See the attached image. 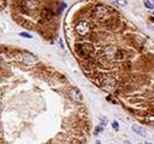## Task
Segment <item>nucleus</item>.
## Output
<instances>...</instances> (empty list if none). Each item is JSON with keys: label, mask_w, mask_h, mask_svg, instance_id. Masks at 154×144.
Segmentation results:
<instances>
[{"label": "nucleus", "mask_w": 154, "mask_h": 144, "mask_svg": "<svg viewBox=\"0 0 154 144\" xmlns=\"http://www.w3.org/2000/svg\"><path fill=\"white\" fill-rule=\"evenodd\" d=\"M20 35L24 36V38H27V39H32V35L30 34H28V33H20Z\"/></svg>", "instance_id": "7"}, {"label": "nucleus", "mask_w": 154, "mask_h": 144, "mask_svg": "<svg viewBox=\"0 0 154 144\" xmlns=\"http://www.w3.org/2000/svg\"><path fill=\"white\" fill-rule=\"evenodd\" d=\"M100 122H101V125H100V126L104 127L108 123V119H107V117H103V119H101V120H100Z\"/></svg>", "instance_id": "4"}, {"label": "nucleus", "mask_w": 154, "mask_h": 144, "mask_svg": "<svg viewBox=\"0 0 154 144\" xmlns=\"http://www.w3.org/2000/svg\"><path fill=\"white\" fill-rule=\"evenodd\" d=\"M95 144H101V142H100V141H97V142H96V143H95Z\"/></svg>", "instance_id": "10"}, {"label": "nucleus", "mask_w": 154, "mask_h": 144, "mask_svg": "<svg viewBox=\"0 0 154 144\" xmlns=\"http://www.w3.org/2000/svg\"><path fill=\"white\" fill-rule=\"evenodd\" d=\"M116 5H119V6H125L126 5V0H116Z\"/></svg>", "instance_id": "5"}, {"label": "nucleus", "mask_w": 154, "mask_h": 144, "mask_svg": "<svg viewBox=\"0 0 154 144\" xmlns=\"http://www.w3.org/2000/svg\"><path fill=\"white\" fill-rule=\"evenodd\" d=\"M144 6L147 7V9H151V10H153L154 6L152 5V3L149 1V0H144Z\"/></svg>", "instance_id": "2"}, {"label": "nucleus", "mask_w": 154, "mask_h": 144, "mask_svg": "<svg viewBox=\"0 0 154 144\" xmlns=\"http://www.w3.org/2000/svg\"><path fill=\"white\" fill-rule=\"evenodd\" d=\"M132 131L136 134H138V136H142L144 138L148 137V133H147V131H146V128H143L140 125H132Z\"/></svg>", "instance_id": "1"}, {"label": "nucleus", "mask_w": 154, "mask_h": 144, "mask_svg": "<svg viewBox=\"0 0 154 144\" xmlns=\"http://www.w3.org/2000/svg\"><path fill=\"white\" fill-rule=\"evenodd\" d=\"M112 127H113V128H114L115 131H118V130H119V125H118V122H116V121H113Z\"/></svg>", "instance_id": "6"}, {"label": "nucleus", "mask_w": 154, "mask_h": 144, "mask_svg": "<svg viewBox=\"0 0 154 144\" xmlns=\"http://www.w3.org/2000/svg\"><path fill=\"white\" fill-rule=\"evenodd\" d=\"M124 143H125V144H131V143H130L129 141H125V142H124Z\"/></svg>", "instance_id": "8"}, {"label": "nucleus", "mask_w": 154, "mask_h": 144, "mask_svg": "<svg viewBox=\"0 0 154 144\" xmlns=\"http://www.w3.org/2000/svg\"><path fill=\"white\" fill-rule=\"evenodd\" d=\"M149 1H151V3H152V5L154 6V0H149Z\"/></svg>", "instance_id": "9"}, {"label": "nucleus", "mask_w": 154, "mask_h": 144, "mask_svg": "<svg viewBox=\"0 0 154 144\" xmlns=\"http://www.w3.org/2000/svg\"><path fill=\"white\" fill-rule=\"evenodd\" d=\"M153 15H154V11H153Z\"/></svg>", "instance_id": "14"}, {"label": "nucleus", "mask_w": 154, "mask_h": 144, "mask_svg": "<svg viewBox=\"0 0 154 144\" xmlns=\"http://www.w3.org/2000/svg\"><path fill=\"white\" fill-rule=\"evenodd\" d=\"M151 19H152V21H153V22H154V17H152V18H151Z\"/></svg>", "instance_id": "12"}, {"label": "nucleus", "mask_w": 154, "mask_h": 144, "mask_svg": "<svg viewBox=\"0 0 154 144\" xmlns=\"http://www.w3.org/2000/svg\"><path fill=\"white\" fill-rule=\"evenodd\" d=\"M146 144H152V143H149V142H148V143H146Z\"/></svg>", "instance_id": "13"}, {"label": "nucleus", "mask_w": 154, "mask_h": 144, "mask_svg": "<svg viewBox=\"0 0 154 144\" xmlns=\"http://www.w3.org/2000/svg\"><path fill=\"white\" fill-rule=\"evenodd\" d=\"M103 128H104V127H102V126H97L96 128H95V131H94V134H95V136H97V134L100 133V132H102V131H103Z\"/></svg>", "instance_id": "3"}, {"label": "nucleus", "mask_w": 154, "mask_h": 144, "mask_svg": "<svg viewBox=\"0 0 154 144\" xmlns=\"http://www.w3.org/2000/svg\"><path fill=\"white\" fill-rule=\"evenodd\" d=\"M110 1H113V3H116V0H110Z\"/></svg>", "instance_id": "11"}]
</instances>
